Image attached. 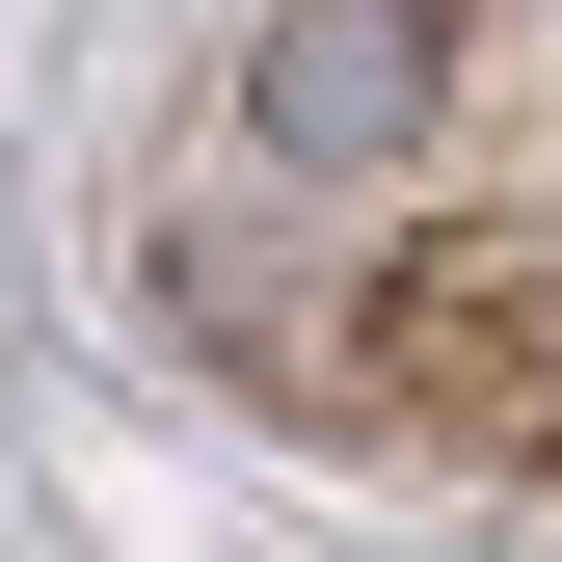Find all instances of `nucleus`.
Wrapping results in <instances>:
<instances>
[{
    "label": "nucleus",
    "mask_w": 562,
    "mask_h": 562,
    "mask_svg": "<svg viewBox=\"0 0 562 562\" xmlns=\"http://www.w3.org/2000/svg\"><path fill=\"white\" fill-rule=\"evenodd\" d=\"M429 134H456V27H429V0H268V54H241V161L375 188V161H429Z\"/></svg>",
    "instance_id": "1"
}]
</instances>
